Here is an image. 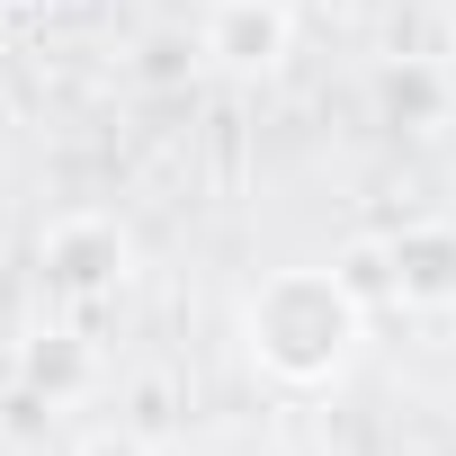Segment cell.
Wrapping results in <instances>:
<instances>
[{
    "instance_id": "cell-1",
    "label": "cell",
    "mask_w": 456,
    "mask_h": 456,
    "mask_svg": "<svg viewBox=\"0 0 456 456\" xmlns=\"http://www.w3.org/2000/svg\"><path fill=\"white\" fill-rule=\"evenodd\" d=\"M242 340L278 385H331L367 340V296L340 269H278L242 296Z\"/></svg>"
},
{
    "instance_id": "cell-2",
    "label": "cell",
    "mask_w": 456,
    "mask_h": 456,
    "mask_svg": "<svg viewBox=\"0 0 456 456\" xmlns=\"http://www.w3.org/2000/svg\"><path fill=\"white\" fill-rule=\"evenodd\" d=\"M37 260H45V278H54L63 296H108V287H126L134 242H126L117 215H90V206H81V215H54V224H45Z\"/></svg>"
},
{
    "instance_id": "cell-3",
    "label": "cell",
    "mask_w": 456,
    "mask_h": 456,
    "mask_svg": "<svg viewBox=\"0 0 456 456\" xmlns=\"http://www.w3.org/2000/svg\"><path fill=\"white\" fill-rule=\"evenodd\" d=\"M385 296L411 314H456V224L420 215L403 233H385Z\"/></svg>"
},
{
    "instance_id": "cell-4",
    "label": "cell",
    "mask_w": 456,
    "mask_h": 456,
    "mask_svg": "<svg viewBox=\"0 0 456 456\" xmlns=\"http://www.w3.org/2000/svg\"><path fill=\"white\" fill-rule=\"evenodd\" d=\"M287 37H296L287 0H215V10H206V54L224 72H278Z\"/></svg>"
},
{
    "instance_id": "cell-5",
    "label": "cell",
    "mask_w": 456,
    "mask_h": 456,
    "mask_svg": "<svg viewBox=\"0 0 456 456\" xmlns=\"http://www.w3.org/2000/svg\"><path fill=\"white\" fill-rule=\"evenodd\" d=\"M28 376H45V385H72L81 367H72V349H28Z\"/></svg>"
},
{
    "instance_id": "cell-6",
    "label": "cell",
    "mask_w": 456,
    "mask_h": 456,
    "mask_svg": "<svg viewBox=\"0 0 456 456\" xmlns=\"http://www.w3.org/2000/svg\"><path fill=\"white\" fill-rule=\"evenodd\" d=\"M81 456H152L134 429H99V438H81Z\"/></svg>"
}]
</instances>
